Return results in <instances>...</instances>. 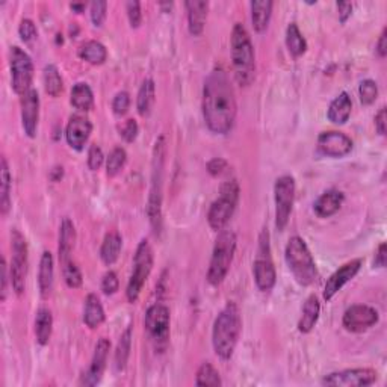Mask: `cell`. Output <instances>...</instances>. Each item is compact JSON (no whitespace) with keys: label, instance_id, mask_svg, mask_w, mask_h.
Returning a JSON list of instances; mask_svg holds the SVG:
<instances>
[{"label":"cell","instance_id":"26","mask_svg":"<svg viewBox=\"0 0 387 387\" xmlns=\"http://www.w3.org/2000/svg\"><path fill=\"white\" fill-rule=\"evenodd\" d=\"M250 8L252 28H255L256 32L264 34L270 26L274 2H271V0H255V2L250 3Z\"/></svg>","mask_w":387,"mask_h":387},{"label":"cell","instance_id":"32","mask_svg":"<svg viewBox=\"0 0 387 387\" xmlns=\"http://www.w3.org/2000/svg\"><path fill=\"white\" fill-rule=\"evenodd\" d=\"M52 331H53V315L49 309L41 307V309L37 312V317H35L37 342L43 346L49 344L52 337Z\"/></svg>","mask_w":387,"mask_h":387},{"label":"cell","instance_id":"17","mask_svg":"<svg viewBox=\"0 0 387 387\" xmlns=\"http://www.w3.org/2000/svg\"><path fill=\"white\" fill-rule=\"evenodd\" d=\"M361 264H363L361 259H354L351 262L342 265L337 271L331 274L330 279L326 283V288H324V294H322L324 299L330 301V299L333 298L346 283L351 281L355 275L359 274Z\"/></svg>","mask_w":387,"mask_h":387},{"label":"cell","instance_id":"23","mask_svg":"<svg viewBox=\"0 0 387 387\" xmlns=\"http://www.w3.org/2000/svg\"><path fill=\"white\" fill-rule=\"evenodd\" d=\"M54 264L50 251H44L41 260H39V271H38V288L41 298L47 299L52 295L53 290V277H54Z\"/></svg>","mask_w":387,"mask_h":387},{"label":"cell","instance_id":"15","mask_svg":"<svg viewBox=\"0 0 387 387\" xmlns=\"http://www.w3.org/2000/svg\"><path fill=\"white\" fill-rule=\"evenodd\" d=\"M378 319H380V317H378V312L374 307L366 304H354L345 310L342 324L345 330L351 331V333H363V331L373 328Z\"/></svg>","mask_w":387,"mask_h":387},{"label":"cell","instance_id":"43","mask_svg":"<svg viewBox=\"0 0 387 387\" xmlns=\"http://www.w3.org/2000/svg\"><path fill=\"white\" fill-rule=\"evenodd\" d=\"M108 12V3L106 2H92L90 6V15L91 21L96 28H101L106 20Z\"/></svg>","mask_w":387,"mask_h":387},{"label":"cell","instance_id":"41","mask_svg":"<svg viewBox=\"0 0 387 387\" xmlns=\"http://www.w3.org/2000/svg\"><path fill=\"white\" fill-rule=\"evenodd\" d=\"M359 96H360L361 105L369 106V105L375 103V100L378 97L377 82L373 81V79H366V81H363L359 86Z\"/></svg>","mask_w":387,"mask_h":387},{"label":"cell","instance_id":"47","mask_svg":"<svg viewBox=\"0 0 387 387\" xmlns=\"http://www.w3.org/2000/svg\"><path fill=\"white\" fill-rule=\"evenodd\" d=\"M105 155L97 144H92L88 150V168L91 171H97L103 165Z\"/></svg>","mask_w":387,"mask_h":387},{"label":"cell","instance_id":"24","mask_svg":"<svg viewBox=\"0 0 387 387\" xmlns=\"http://www.w3.org/2000/svg\"><path fill=\"white\" fill-rule=\"evenodd\" d=\"M76 244V227L70 218H64L59 228V262L64 265L71 260V252L75 250Z\"/></svg>","mask_w":387,"mask_h":387},{"label":"cell","instance_id":"36","mask_svg":"<svg viewBox=\"0 0 387 387\" xmlns=\"http://www.w3.org/2000/svg\"><path fill=\"white\" fill-rule=\"evenodd\" d=\"M286 47L294 58L303 57L307 50V41L297 23H290L286 29Z\"/></svg>","mask_w":387,"mask_h":387},{"label":"cell","instance_id":"3","mask_svg":"<svg viewBox=\"0 0 387 387\" xmlns=\"http://www.w3.org/2000/svg\"><path fill=\"white\" fill-rule=\"evenodd\" d=\"M232 64L235 79L241 86H250L256 79L255 46L246 26L236 23L232 30Z\"/></svg>","mask_w":387,"mask_h":387},{"label":"cell","instance_id":"54","mask_svg":"<svg viewBox=\"0 0 387 387\" xmlns=\"http://www.w3.org/2000/svg\"><path fill=\"white\" fill-rule=\"evenodd\" d=\"M375 266H378V268H384L386 266V244L384 242H381L380 247H378V250H377Z\"/></svg>","mask_w":387,"mask_h":387},{"label":"cell","instance_id":"30","mask_svg":"<svg viewBox=\"0 0 387 387\" xmlns=\"http://www.w3.org/2000/svg\"><path fill=\"white\" fill-rule=\"evenodd\" d=\"M121 247H123L121 235L118 232H109L105 236L103 244H101V248H100L101 262L108 266L114 265L118 260V257H120Z\"/></svg>","mask_w":387,"mask_h":387},{"label":"cell","instance_id":"28","mask_svg":"<svg viewBox=\"0 0 387 387\" xmlns=\"http://www.w3.org/2000/svg\"><path fill=\"white\" fill-rule=\"evenodd\" d=\"M105 309L100 303V298L96 294H90L85 299L83 307V322L91 330L99 328L105 322Z\"/></svg>","mask_w":387,"mask_h":387},{"label":"cell","instance_id":"13","mask_svg":"<svg viewBox=\"0 0 387 387\" xmlns=\"http://www.w3.org/2000/svg\"><path fill=\"white\" fill-rule=\"evenodd\" d=\"M170 324L171 315L167 306L157 303L148 307L144 318V326L156 348L167 346L170 339Z\"/></svg>","mask_w":387,"mask_h":387},{"label":"cell","instance_id":"7","mask_svg":"<svg viewBox=\"0 0 387 387\" xmlns=\"http://www.w3.org/2000/svg\"><path fill=\"white\" fill-rule=\"evenodd\" d=\"M239 185L235 179L221 185L218 199L210 204L208 212V223L213 230L221 232L230 221L239 203Z\"/></svg>","mask_w":387,"mask_h":387},{"label":"cell","instance_id":"39","mask_svg":"<svg viewBox=\"0 0 387 387\" xmlns=\"http://www.w3.org/2000/svg\"><path fill=\"white\" fill-rule=\"evenodd\" d=\"M126 161H128V153H126V150L123 147H115L108 156L106 175L109 177H115L118 172L123 170Z\"/></svg>","mask_w":387,"mask_h":387},{"label":"cell","instance_id":"2","mask_svg":"<svg viewBox=\"0 0 387 387\" xmlns=\"http://www.w3.org/2000/svg\"><path fill=\"white\" fill-rule=\"evenodd\" d=\"M242 330V319L238 306L227 303L219 312L212 328V345L213 351L223 360H230L238 345Z\"/></svg>","mask_w":387,"mask_h":387},{"label":"cell","instance_id":"1","mask_svg":"<svg viewBox=\"0 0 387 387\" xmlns=\"http://www.w3.org/2000/svg\"><path fill=\"white\" fill-rule=\"evenodd\" d=\"M201 108L204 123L212 133H230L236 123L238 105L233 85L223 68L212 70L204 81Z\"/></svg>","mask_w":387,"mask_h":387},{"label":"cell","instance_id":"25","mask_svg":"<svg viewBox=\"0 0 387 387\" xmlns=\"http://www.w3.org/2000/svg\"><path fill=\"white\" fill-rule=\"evenodd\" d=\"M353 110V101L348 96V92H341L339 96L331 101L328 110H327V118L333 124H345L350 120Z\"/></svg>","mask_w":387,"mask_h":387},{"label":"cell","instance_id":"10","mask_svg":"<svg viewBox=\"0 0 387 387\" xmlns=\"http://www.w3.org/2000/svg\"><path fill=\"white\" fill-rule=\"evenodd\" d=\"M11 250H12V260H11V284L15 294L19 297L23 295L26 288V277H28V244L25 236L19 230L11 232Z\"/></svg>","mask_w":387,"mask_h":387},{"label":"cell","instance_id":"4","mask_svg":"<svg viewBox=\"0 0 387 387\" xmlns=\"http://www.w3.org/2000/svg\"><path fill=\"white\" fill-rule=\"evenodd\" d=\"M284 259L289 271L294 279L301 286H310L318 279L317 264L307 244L299 236H292L289 239L286 250H284Z\"/></svg>","mask_w":387,"mask_h":387},{"label":"cell","instance_id":"18","mask_svg":"<svg viewBox=\"0 0 387 387\" xmlns=\"http://www.w3.org/2000/svg\"><path fill=\"white\" fill-rule=\"evenodd\" d=\"M110 350V342L108 339L101 337L100 341L96 345V350H94V355L91 360V365L88 368V370L82 375L81 384L82 386H96L100 383L101 377H103V373L106 369V361H108V354Z\"/></svg>","mask_w":387,"mask_h":387},{"label":"cell","instance_id":"19","mask_svg":"<svg viewBox=\"0 0 387 387\" xmlns=\"http://www.w3.org/2000/svg\"><path fill=\"white\" fill-rule=\"evenodd\" d=\"M21 126L29 138L37 137L39 120V96L37 90H30L23 94L21 100Z\"/></svg>","mask_w":387,"mask_h":387},{"label":"cell","instance_id":"11","mask_svg":"<svg viewBox=\"0 0 387 387\" xmlns=\"http://www.w3.org/2000/svg\"><path fill=\"white\" fill-rule=\"evenodd\" d=\"M10 68L11 83L15 94L23 96V94L32 90L30 85H32L34 79V62L19 46H12L10 50Z\"/></svg>","mask_w":387,"mask_h":387},{"label":"cell","instance_id":"34","mask_svg":"<svg viewBox=\"0 0 387 387\" xmlns=\"http://www.w3.org/2000/svg\"><path fill=\"white\" fill-rule=\"evenodd\" d=\"M11 209V172L6 157H2V171H0V213L6 217Z\"/></svg>","mask_w":387,"mask_h":387},{"label":"cell","instance_id":"9","mask_svg":"<svg viewBox=\"0 0 387 387\" xmlns=\"http://www.w3.org/2000/svg\"><path fill=\"white\" fill-rule=\"evenodd\" d=\"M252 272H255V281L259 290L268 292L275 286L277 281V274H275L274 262L271 257V247H270V235L266 230L262 232L259 239V251L257 257L252 265Z\"/></svg>","mask_w":387,"mask_h":387},{"label":"cell","instance_id":"6","mask_svg":"<svg viewBox=\"0 0 387 387\" xmlns=\"http://www.w3.org/2000/svg\"><path fill=\"white\" fill-rule=\"evenodd\" d=\"M236 235L230 230H221L212 251V259L208 271V281L212 286H218L227 277L235 259Z\"/></svg>","mask_w":387,"mask_h":387},{"label":"cell","instance_id":"44","mask_svg":"<svg viewBox=\"0 0 387 387\" xmlns=\"http://www.w3.org/2000/svg\"><path fill=\"white\" fill-rule=\"evenodd\" d=\"M130 108V96L128 91H120L117 92V96L112 100V110L114 114L118 117H123L128 114V110Z\"/></svg>","mask_w":387,"mask_h":387},{"label":"cell","instance_id":"40","mask_svg":"<svg viewBox=\"0 0 387 387\" xmlns=\"http://www.w3.org/2000/svg\"><path fill=\"white\" fill-rule=\"evenodd\" d=\"M62 272H64V280L68 288L77 289L82 286V281H83L82 271H81V268L77 266V264L73 262V260H68V262L62 265Z\"/></svg>","mask_w":387,"mask_h":387},{"label":"cell","instance_id":"49","mask_svg":"<svg viewBox=\"0 0 387 387\" xmlns=\"http://www.w3.org/2000/svg\"><path fill=\"white\" fill-rule=\"evenodd\" d=\"M227 170V161H224L223 157H215V159L209 161L208 163V172L210 176H221Z\"/></svg>","mask_w":387,"mask_h":387},{"label":"cell","instance_id":"53","mask_svg":"<svg viewBox=\"0 0 387 387\" xmlns=\"http://www.w3.org/2000/svg\"><path fill=\"white\" fill-rule=\"evenodd\" d=\"M377 53L380 58H384L387 54V29L384 28L383 32L378 38V43H377Z\"/></svg>","mask_w":387,"mask_h":387},{"label":"cell","instance_id":"55","mask_svg":"<svg viewBox=\"0 0 387 387\" xmlns=\"http://www.w3.org/2000/svg\"><path fill=\"white\" fill-rule=\"evenodd\" d=\"M70 8L73 10L77 14H81L85 11V8H86V3H77V2H73V3H70Z\"/></svg>","mask_w":387,"mask_h":387},{"label":"cell","instance_id":"50","mask_svg":"<svg viewBox=\"0 0 387 387\" xmlns=\"http://www.w3.org/2000/svg\"><path fill=\"white\" fill-rule=\"evenodd\" d=\"M386 126H387V115H386V108L383 106L375 115V129L381 137L386 135Z\"/></svg>","mask_w":387,"mask_h":387},{"label":"cell","instance_id":"12","mask_svg":"<svg viewBox=\"0 0 387 387\" xmlns=\"http://www.w3.org/2000/svg\"><path fill=\"white\" fill-rule=\"evenodd\" d=\"M274 200H275V227L279 232L286 228L292 208L295 201V179L286 175L275 180L274 185Z\"/></svg>","mask_w":387,"mask_h":387},{"label":"cell","instance_id":"51","mask_svg":"<svg viewBox=\"0 0 387 387\" xmlns=\"http://www.w3.org/2000/svg\"><path fill=\"white\" fill-rule=\"evenodd\" d=\"M337 11H339V21L346 23L353 14V3L350 2H337Z\"/></svg>","mask_w":387,"mask_h":387},{"label":"cell","instance_id":"22","mask_svg":"<svg viewBox=\"0 0 387 387\" xmlns=\"http://www.w3.org/2000/svg\"><path fill=\"white\" fill-rule=\"evenodd\" d=\"M345 201V195L342 191L337 189H328L324 194L318 197V200L313 204V210L319 218H330L333 217L339 209L342 208Z\"/></svg>","mask_w":387,"mask_h":387},{"label":"cell","instance_id":"45","mask_svg":"<svg viewBox=\"0 0 387 387\" xmlns=\"http://www.w3.org/2000/svg\"><path fill=\"white\" fill-rule=\"evenodd\" d=\"M120 289V280H118L117 274L114 271H108L103 279H101V290H103V294L110 297L114 295Z\"/></svg>","mask_w":387,"mask_h":387},{"label":"cell","instance_id":"8","mask_svg":"<svg viewBox=\"0 0 387 387\" xmlns=\"http://www.w3.org/2000/svg\"><path fill=\"white\" fill-rule=\"evenodd\" d=\"M153 268V250L147 239H142L133 257V271L126 289V297L129 303H137L141 295V290L148 279Z\"/></svg>","mask_w":387,"mask_h":387},{"label":"cell","instance_id":"33","mask_svg":"<svg viewBox=\"0 0 387 387\" xmlns=\"http://www.w3.org/2000/svg\"><path fill=\"white\" fill-rule=\"evenodd\" d=\"M70 103L73 105L77 110L88 112L94 106V94L91 86L85 82H79L73 86L70 96Z\"/></svg>","mask_w":387,"mask_h":387},{"label":"cell","instance_id":"37","mask_svg":"<svg viewBox=\"0 0 387 387\" xmlns=\"http://www.w3.org/2000/svg\"><path fill=\"white\" fill-rule=\"evenodd\" d=\"M43 79H44L46 92L49 94L50 97H58L62 90H64V82H62L59 70L54 64H49L44 67Z\"/></svg>","mask_w":387,"mask_h":387},{"label":"cell","instance_id":"35","mask_svg":"<svg viewBox=\"0 0 387 387\" xmlns=\"http://www.w3.org/2000/svg\"><path fill=\"white\" fill-rule=\"evenodd\" d=\"M130 348H132V327H128L121 335L120 341H118L117 350H115V359L114 366L117 373H121L128 366V361L130 357Z\"/></svg>","mask_w":387,"mask_h":387},{"label":"cell","instance_id":"29","mask_svg":"<svg viewBox=\"0 0 387 387\" xmlns=\"http://www.w3.org/2000/svg\"><path fill=\"white\" fill-rule=\"evenodd\" d=\"M79 58L83 59L85 62H88L91 66H101L105 64L108 59V50L105 44H101L96 39H90V41L83 43L79 47Z\"/></svg>","mask_w":387,"mask_h":387},{"label":"cell","instance_id":"16","mask_svg":"<svg viewBox=\"0 0 387 387\" xmlns=\"http://www.w3.org/2000/svg\"><path fill=\"white\" fill-rule=\"evenodd\" d=\"M353 147H354L353 139L342 132L328 130V132H322L318 137L319 152L324 156L335 157V159L350 155Z\"/></svg>","mask_w":387,"mask_h":387},{"label":"cell","instance_id":"42","mask_svg":"<svg viewBox=\"0 0 387 387\" xmlns=\"http://www.w3.org/2000/svg\"><path fill=\"white\" fill-rule=\"evenodd\" d=\"M19 35L21 38V41L26 43V44H30L32 41H35L37 37H38V29L35 26V23L30 19H23L20 21V26H19Z\"/></svg>","mask_w":387,"mask_h":387},{"label":"cell","instance_id":"38","mask_svg":"<svg viewBox=\"0 0 387 387\" xmlns=\"http://www.w3.org/2000/svg\"><path fill=\"white\" fill-rule=\"evenodd\" d=\"M195 384L204 387V386H212V387H217L223 384L221 381V377L219 373L215 369V366L212 365V363L206 361L203 363V365L197 370V377H195Z\"/></svg>","mask_w":387,"mask_h":387},{"label":"cell","instance_id":"27","mask_svg":"<svg viewBox=\"0 0 387 387\" xmlns=\"http://www.w3.org/2000/svg\"><path fill=\"white\" fill-rule=\"evenodd\" d=\"M321 315V304L317 295H310L306 299V303L303 306V315L298 321V330L299 333L307 335L317 326V322L319 319Z\"/></svg>","mask_w":387,"mask_h":387},{"label":"cell","instance_id":"48","mask_svg":"<svg viewBox=\"0 0 387 387\" xmlns=\"http://www.w3.org/2000/svg\"><path fill=\"white\" fill-rule=\"evenodd\" d=\"M138 133H139V126L137 123V120H130L124 121V124L120 128V135L123 137V139L126 142H133L138 138Z\"/></svg>","mask_w":387,"mask_h":387},{"label":"cell","instance_id":"52","mask_svg":"<svg viewBox=\"0 0 387 387\" xmlns=\"http://www.w3.org/2000/svg\"><path fill=\"white\" fill-rule=\"evenodd\" d=\"M0 270H2V279H0L2 280V289H0V292H2V301H5L8 294V281L11 280V272H8V265L5 257L2 259V266H0Z\"/></svg>","mask_w":387,"mask_h":387},{"label":"cell","instance_id":"5","mask_svg":"<svg viewBox=\"0 0 387 387\" xmlns=\"http://www.w3.org/2000/svg\"><path fill=\"white\" fill-rule=\"evenodd\" d=\"M165 137L156 141L153 150L152 189H150L147 215L153 230L157 233L162 228V191H163V165H165Z\"/></svg>","mask_w":387,"mask_h":387},{"label":"cell","instance_id":"46","mask_svg":"<svg viewBox=\"0 0 387 387\" xmlns=\"http://www.w3.org/2000/svg\"><path fill=\"white\" fill-rule=\"evenodd\" d=\"M126 11H128L129 23L133 29H137L141 26L142 23V12H141V3L137 0H132V2L126 3Z\"/></svg>","mask_w":387,"mask_h":387},{"label":"cell","instance_id":"20","mask_svg":"<svg viewBox=\"0 0 387 387\" xmlns=\"http://www.w3.org/2000/svg\"><path fill=\"white\" fill-rule=\"evenodd\" d=\"M91 132L92 123L88 118L83 115H73L66 128V139L71 148L76 150V152H82L91 137Z\"/></svg>","mask_w":387,"mask_h":387},{"label":"cell","instance_id":"31","mask_svg":"<svg viewBox=\"0 0 387 387\" xmlns=\"http://www.w3.org/2000/svg\"><path fill=\"white\" fill-rule=\"evenodd\" d=\"M156 101V86L153 79H146L142 82L137 97V109L141 117H148Z\"/></svg>","mask_w":387,"mask_h":387},{"label":"cell","instance_id":"21","mask_svg":"<svg viewBox=\"0 0 387 387\" xmlns=\"http://www.w3.org/2000/svg\"><path fill=\"white\" fill-rule=\"evenodd\" d=\"M185 8L188 12L189 34L194 37L201 35L204 26H206L209 2H206V0H188V2H185Z\"/></svg>","mask_w":387,"mask_h":387},{"label":"cell","instance_id":"14","mask_svg":"<svg viewBox=\"0 0 387 387\" xmlns=\"http://www.w3.org/2000/svg\"><path fill=\"white\" fill-rule=\"evenodd\" d=\"M378 374L374 369L369 368H357V369H345L339 373H331L322 378V386L333 387H366L377 381Z\"/></svg>","mask_w":387,"mask_h":387}]
</instances>
